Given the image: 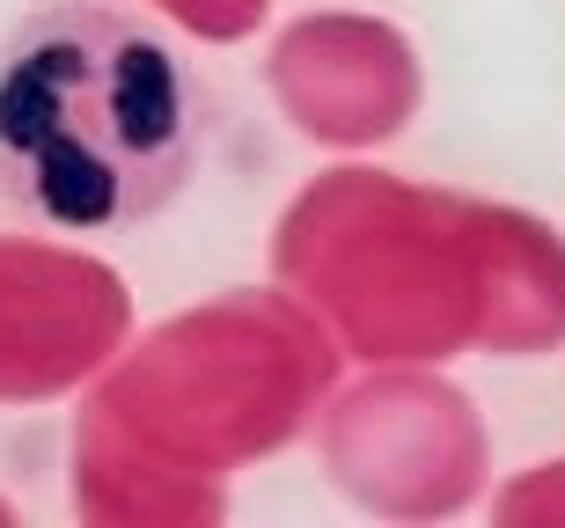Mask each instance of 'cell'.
I'll use <instances>...</instances> for the list:
<instances>
[{
  "mask_svg": "<svg viewBox=\"0 0 565 528\" xmlns=\"http://www.w3.org/2000/svg\"><path fill=\"white\" fill-rule=\"evenodd\" d=\"M206 88L154 22L60 0L0 44V198L60 235L140 228L191 184Z\"/></svg>",
  "mask_w": 565,
  "mask_h": 528,
  "instance_id": "obj_1",
  "label": "cell"
}]
</instances>
